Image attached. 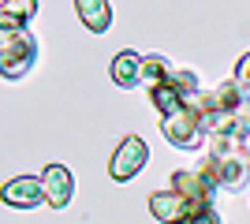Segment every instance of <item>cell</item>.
<instances>
[{"label": "cell", "instance_id": "obj_9", "mask_svg": "<svg viewBox=\"0 0 250 224\" xmlns=\"http://www.w3.org/2000/svg\"><path fill=\"white\" fill-rule=\"evenodd\" d=\"M243 105H247V97H243L239 82H220L198 97V112H239Z\"/></svg>", "mask_w": 250, "mask_h": 224}, {"label": "cell", "instance_id": "obj_10", "mask_svg": "<svg viewBox=\"0 0 250 224\" xmlns=\"http://www.w3.org/2000/svg\"><path fill=\"white\" fill-rule=\"evenodd\" d=\"M149 213L161 224H179L190 213V202L176 191H157V194H149Z\"/></svg>", "mask_w": 250, "mask_h": 224}, {"label": "cell", "instance_id": "obj_11", "mask_svg": "<svg viewBox=\"0 0 250 224\" xmlns=\"http://www.w3.org/2000/svg\"><path fill=\"white\" fill-rule=\"evenodd\" d=\"M38 15L34 0H4L0 4V34H26V22Z\"/></svg>", "mask_w": 250, "mask_h": 224}, {"label": "cell", "instance_id": "obj_3", "mask_svg": "<svg viewBox=\"0 0 250 224\" xmlns=\"http://www.w3.org/2000/svg\"><path fill=\"white\" fill-rule=\"evenodd\" d=\"M38 64V41L34 34H0V75L22 79Z\"/></svg>", "mask_w": 250, "mask_h": 224}, {"label": "cell", "instance_id": "obj_4", "mask_svg": "<svg viewBox=\"0 0 250 224\" xmlns=\"http://www.w3.org/2000/svg\"><path fill=\"white\" fill-rule=\"evenodd\" d=\"M146 161H149V146L138 139V135H127V139H120L112 161H108V176H112L116 183L135 180L138 172L146 168Z\"/></svg>", "mask_w": 250, "mask_h": 224}, {"label": "cell", "instance_id": "obj_8", "mask_svg": "<svg viewBox=\"0 0 250 224\" xmlns=\"http://www.w3.org/2000/svg\"><path fill=\"white\" fill-rule=\"evenodd\" d=\"M42 187H45V205H52V209H63V205L71 202V172L63 168V164H49V168L42 172Z\"/></svg>", "mask_w": 250, "mask_h": 224}, {"label": "cell", "instance_id": "obj_7", "mask_svg": "<svg viewBox=\"0 0 250 224\" xmlns=\"http://www.w3.org/2000/svg\"><path fill=\"white\" fill-rule=\"evenodd\" d=\"M112 82L124 86V90H131V86H142L146 82V56L135 53V49H124V53L112 56Z\"/></svg>", "mask_w": 250, "mask_h": 224}, {"label": "cell", "instance_id": "obj_14", "mask_svg": "<svg viewBox=\"0 0 250 224\" xmlns=\"http://www.w3.org/2000/svg\"><path fill=\"white\" fill-rule=\"evenodd\" d=\"M179 224H220V213L213 209V205H190V213Z\"/></svg>", "mask_w": 250, "mask_h": 224}, {"label": "cell", "instance_id": "obj_5", "mask_svg": "<svg viewBox=\"0 0 250 224\" xmlns=\"http://www.w3.org/2000/svg\"><path fill=\"white\" fill-rule=\"evenodd\" d=\"M172 191L183 194L190 205H213V198H217V183L209 180V176H202L198 168H176V172H172Z\"/></svg>", "mask_w": 250, "mask_h": 224}, {"label": "cell", "instance_id": "obj_15", "mask_svg": "<svg viewBox=\"0 0 250 224\" xmlns=\"http://www.w3.org/2000/svg\"><path fill=\"white\" fill-rule=\"evenodd\" d=\"M231 82H239V90H243V94L250 90V53H243L239 60H235V71H231Z\"/></svg>", "mask_w": 250, "mask_h": 224}, {"label": "cell", "instance_id": "obj_6", "mask_svg": "<svg viewBox=\"0 0 250 224\" xmlns=\"http://www.w3.org/2000/svg\"><path fill=\"white\" fill-rule=\"evenodd\" d=\"M4 202L11 209H34V205L45 202V187L42 176H15V180L4 183Z\"/></svg>", "mask_w": 250, "mask_h": 224}, {"label": "cell", "instance_id": "obj_1", "mask_svg": "<svg viewBox=\"0 0 250 224\" xmlns=\"http://www.w3.org/2000/svg\"><path fill=\"white\" fill-rule=\"evenodd\" d=\"M198 172L209 176V180L217 183V187H224V191H239L250 180V161L243 157V149L235 146V149H228V153H206Z\"/></svg>", "mask_w": 250, "mask_h": 224}, {"label": "cell", "instance_id": "obj_2", "mask_svg": "<svg viewBox=\"0 0 250 224\" xmlns=\"http://www.w3.org/2000/svg\"><path fill=\"white\" fill-rule=\"evenodd\" d=\"M161 131L176 149H194L206 135H202V112H198V97L183 101L179 108H172L168 116H161Z\"/></svg>", "mask_w": 250, "mask_h": 224}, {"label": "cell", "instance_id": "obj_16", "mask_svg": "<svg viewBox=\"0 0 250 224\" xmlns=\"http://www.w3.org/2000/svg\"><path fill=\"white\" fill-rule=\"evenodd\" d=\"M239 116H243V112H239ZM235 146H239V149H243V157L250 161V120H247V116L239 120V131H235Z\"/></svg>", "mask_w": 250, "mask_h": 224}, {"label": "cell", "instance_id": "obj_12", "mask_svg": "<svg viewBox=\"0 0 250 224\" xmlns=\"http://www.w3.org/2000/svg\"><path fill=\"white\" fill-rule=\"evenodd\" d=\"M75 11H79L83 26H86V30H94V34H104V30H108V22H112V4H108V0H79Z\"/></svg>", "mask_w": 250, "mask_h": 224}, {"label": "cell", "instance_id": "obj_13", "mask_svg": "<svg viewBox=\"0 0 250 224\" xmlns=\"http://www.w3.org/2000/svg\"><path fill=\"white\" fill-rule=\"evenodd\" d=\"M172 75H176V67H172V60H168V56H161V53H149V56H146V86H149V90L165 86Z\"/></svg>", "mask_w": 250, "mask_h": 224}]
</instances>
